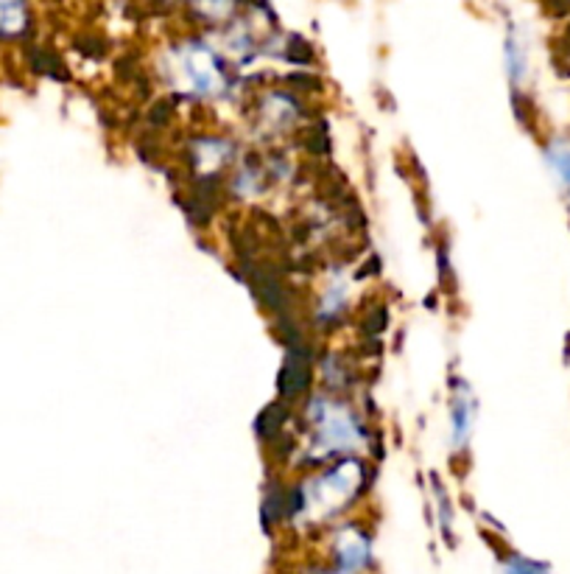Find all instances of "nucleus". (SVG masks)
Returning <instances> with one entry per match:
<instances>
[{"label": "nucleus", "mask_w": 570, "mask_h": 574, "mask_svg": "<svg viewBox=\"0 0 570 574\" xmlns=\"http://www.w3.org/2000/svg\"><path fill=\"white\" fill-rule=\"evenodd\" d=\"M308 378H311V371H308V353L300 351V347H291L289 358H286V367H282L280 376V389L282 396H300L302 389L308 387Z\"/></svg>", "instance_id": "2"}, {"label": "nucleus", "mask_w": 570, "mask_h": 574, "mask_svg": "<svg viewBox=\"0 0 570 574\" xmlns=\"http://www.w3.org/2000/svg\"><path fill=\"white\" fill-rule=\"evenodd\" d=\"M369 566V541L358 532H344L336 541V569L333 574H358Z\"/></svg>", "instance_id": "1"}, {"label": "nucleus", "mask_w": 570, "mask_h": 574, "mask_svg": "<svg viewBox=\"0 0 570 574\" xmlns=\"http://www.w3.org/2000/svg\"><path fill=\"white\" fill-rule=\"evenodd\" d=\"M503 574H551V572H548V566H543V563L526 561V558H515V561L506 563Z\"/></svg>", "instance_id": "6"}, {"label": "nucleus", "mask_w": 570, "mask_h": 574, "mask_svg": "<svg viewBox=\"0 0 570 574\" xmlns=\"http://www.w3.org/2000/svg\"><path fill=\"white\" fill-rule=\"evenodd\" d=\"M548 157H551V166L557 168V174L562 177L565 188L570 191V148L568 146H551Z\"/></svg>", "instance_id": "4"}, {"label": "nucleus", "mask_w": 570, "mask_h": 574, "mask_svg": "<svg viewBox=\"0 0 570 574\" xmlns=\"http://www.w3.org/2000/svg\"><path fill=\"white\" fill-rule=\"evenodd\" d=\"M23 7H0V34H18L23 29Z\"/></svg>", "instance_id": "3"}, {"label": "nucleus", "mask_w": 570, "mask_h": 574, "mask_svg": "<svg viewBox=\"0 0 570 574\" xmlns=\"http://www.w3.org/2000/svg\"><path fill=\"white\" fill-rule=\"evenodd\" d=\"M282 420H286V415H282L280 407H269L264 412V418H260V434L264 438H271L275 432H280Z\"/></svg>", "instance_id": "5"}]
</instances>
